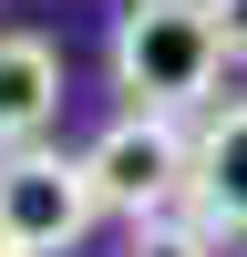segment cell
Returning <instances> with one entry per match:
<instances>
[{
  "label": "cell",
  "mask_w": 247,
  "mask_h": 257,
  "mask_svg": "<svg viewBox=\"0 0 247 257\" xmlns=\"http://www.w3.org/2000/svg\"><path fill=\"white\" fill-rule=\"evenodd\" d=\"M226 52H216V21L206 0H134L113 21V93H134V113H196L216 93Z\"/></svg>",
  "instance_id": "cell-1"
},
{
  "label": "cell",
  "mask_w": 247,
  "mask_h": 257,
  "mask_svg": "<svg viewBox=\"0 0 247 257\" xmlns=\"http://www.w3.org/2000/svg\"><path fill=\"white\" fill-rule=\"evenodd\" d=\"M82 175H93L103 206H124V216H165V206H185V175H196V134L165 113H113L93 134V155H82Z\"/></svg>",
  "instance_id": "cell-2"
},
{
  "label": "cell",
  "mask_w": 247,
  "mask_h": 257,
  "mask_svg": "<svg viewBox=\"0 0 247 257\" xmlns=\"http://www.w3.org/2000/svg\"><path fill=\"white\" fill-rule=\"evenodd\" d=\"M93 216H103V196L82 175V155H52V144L0 155V247L11 257H62Z\"/></svg>",
  "instance_id": "cell-3"
},
{
  "label": "cell",
  "mask_w": 247,
  "mask_h": 257,
  "mask_svg": "<svg viewBox=\"0 0 247 257\" xmlns=\"http://www.w3.org/2000/svg\"><path fill=\"white\" fill-rule=\"evenodd\" d=\"M185 216L216 237H247V103H216L196 134V175H185Z\"/></svg>",
  "instance_id": "cell-4"
},
{
  "label": "cell",
  "mask_w": 247,
  "mask_h": 257,
  "mask_svg": "<svg viewBox=\"0 0 247 257\" xmlns=\"http://www.w3.org/2000/svg\"><path fill=\"white\" fill-rule=\"evenodd\" d=\"M52 103H62V52L41 31H0V155L41 144Z\"/></svg>",
  "instance_id": "cell-5"
},
{
  "label": "cell",
  "mask_w": 247,
  "mask_h": 257,
  "mask_svg": "<svg viewBox=\"0 0 247 257\" xmlns=\"http://www.w3.org/2000/svg\"><path fill=\"white\" fill-rule=\"evenodd\" d=\"M216 247H226V237H216L206 216H185V206H165V216H144L134 237H124V257H216Z\"/></svg>",
  "instance_id": "cell-6"
},
{
  "label": "cell",
  "mask_w": 247,
  "mask_h": 257,
  "mask_svg": "<svg viewBox=\"0 0 247 257\" xmlns=\"http://www.w3.org/2000/svg\"><path fill=\"white\" fill-rule=\"evenodd\" d=\"M206 21H216V52L247 62V0H206Z\"/></svg>",
  "instance_id": "cell-7"
},
{
  "label": "cell",
  "mask_w": 247,
  "mask_h": 257,
  "mask_svg": "<svg viewBox=\"0 0 247 257\" xmlns=\"http://www.w3.org/2000/svg\"><path fill=\"white\" fill-rule=\"evenodd\" d=\"M0 257H11V247H0Z\"/></svg>",
  "instance_id": "cell-8"
}]
</instances>
